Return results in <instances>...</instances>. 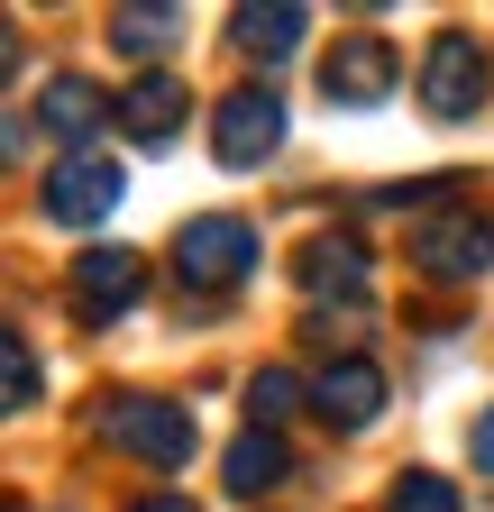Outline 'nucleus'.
I'll use <instances>...</instances> for the list:
<instances>
[{"mask_svg": "<svg viewBox=\"0 0 494 512\" xmlns=\"http://www.w3.org/2000/svg\"><path fill=\"white\" fill-rule=\"evenodd\" d=\"M119 192H129V174H119V156H65V165H46V183H37V202H46V220L55 229H92V220H110L119 211Z\"/></svg>", "mask_w": 494, "mask_h": 512, "instance_id": "39448f33", "label": "nucleus"}, {"mask_svg": "<svg viewBox=\"0 0 494 512\" xmlns=\"http://www.w3.org/2000/svg\"><path fill=\"white\" fill-rule=\"evenodd\" d=\"M302 28H312V19H302L293 0H275V10H257V0H247V10H229V46L257 55V64H284V55L302 46Z\"/></svg>", "mask_w": 494, "mask_h": 512, "instance_id": "4468645a", "label": "nucleus"}, {"mask_svg": "<svg viewBox=\"0 0 494 512\" xmlns=\"http://www.w3.org/2000/svg\"><path fill=\"white\" fill-rule=\"evenodd\" d=\"M284 147V101L266 92V83H238L220 110H211V156L229 165V174H247V165H266Z\"/></svg>", "mask_w": 494, "mask_h": 512, "instance_id": "423d86ee", "label": "nucleus"}, {"mask_svg": "<svg viewBox=\"0 0 494 512\" xmlns=\"http://www.w3.org/2000/svg\"><path fill=\"white\" fill-rule=\"evenodd\" d=\"M293 394H302V384H293L284 366H257V375H247V421H257V430H275V421L293 412Z\"/></svg>", "mask_w": 494, "mask_h": 512, "instance_id": "f3484780", "label": "nucleus"}, {"mask_svg": "<svg viewBox=\"0 0 494 512\" xmlns=\"http://www.w3.org/2000/svg\"><path fill=\"white\" fill-rule=\"evenodd\" d=\"M174 28H183V10H110V46L138 55V64H156L174 46Z\"/></svg>", "mask_w": 494, "mask_h": 512, "instance_id": "2eb2a0df", "label": "nucleus"}, {"mask_svg": "<svg viewBox=\"0 0 494 512\" xmlns=\"http://www.w3.org/2000/svg\"><path fill=\"white\" fill-rule=\"evenodd\" d=\"M284 476H293V458H284V439H275V430H238V439H229V458H220V485H229L238 503L275 494Z\"/></svg>", "mask_w": 494, "mask_h": 512, "instance_id": "ddd939ff", "label": "nucleus"}, {"mask_svg": "<svg viewBox=\"0 0 494 512\" xmlns=\"http://www.w3.org/2000/svg\"><path fill=\"white\" fill-rule=\"evenodd\" d=\"M394 74H403V64H394V37H339L330 55H321V101L330 110H376L385 92H394Z\"/></svg>", "mask_w": 494, "mask_h": 512, "instance_id": "0eeeda50", "label": "nucleus"}, {"mask_svg": "<svg viewBox=\"0 0 494 512\" xmlns=\"http://www.w3.org/2000/svg\"><path fill=\"white\" fill-rule=\"evenodd\" d=\"M467 448H476V467H485V476H494V403H485V421H476V430H467Z\"/></svg>", "mask_w": 494, "mask_h": 512, "instance_id": "6ab92c4d", "label": "nucleus"}, {"mask_svg": "<svg viewBox=\"0 0 494 512\" xmlns=\"http://www.w3.org/2000/svg\"><path fill=\"white\" fill-rule=\"evenodd\" d=\"M412 266L440 275V284H476V275H494V211H476V202H440V211L412 229Z\"/></svg>", "mask_w": 494, "mask_h": 512, "instance_id": "f03ea898", "label": "nucleus"}, {"mask_svg": "<svg viewBox=\"0 0 494 512\" xmlns=\"http://www.w3.org/2000/svg\"><path fill=\"white\" fill-rule=\"evenodd\" d=\"M247 266H257V229H247L238 211H202V220L174 229L183 293H229V284H247Z\"/></svg>", "mask_w": 494, "mask_h": 512, "instance_id": "f257e3e1", "label": "nucleus"}, {"mask_svg": "<svg viewBox=\"0 0 494 512\" xmlns=\"http://www.w3.org/2000/svg\"><path fill=\"white\" fill-rule=\"evenodd\" d=\"M183 110H193V101H183V83H174V74H147V83L119 92V128H129L138 147H174Z\"/></svg>", "mask_w": 494, "mask_h": 512, "instance_id": "f8f14e48", "label": "nucleus"}, {"mask_svg": "<svg viewBox=\"0 0 494 512\" xmlns=\"http://www.w3.org/2000/svg\"><path fill=\"white\" fill-rule=\"evenodd\" d=\"M485 92H494V55H485V37L440 28V37H430V55H421V110H430V119H476Z\"/></svg>", "mask_w": 494, "mask_h": 512, "instance_id": "7ed1b4c3", "label": "nucleus"}, {"mask_svg": "<svg viewBox=\"0 0 494 512\" xmlns=\"http://www.w3.org/2000/svg\"><path fill=\"white\" fill-rule=\"evenodd\" d=\"M0 366H10V412H37V348H28V330L0 339Z\"/></svg>", "mask_w": 494, "mask_h": 512, "instance_id": "a211bd4d", "label": "nucleus"}, {"mask_svg": "<svg viewBox=\"0 0 494 512\" xmlns=\"http://www.w3.org/2000/svg\"><path fill=\"white\" fill-rule=\"evenodd\" d=\"M101 430L129 448V458H147V467H193V412H183V403H156V394H110Z\"/></svg>", "mask_w": 494, "mask_h": 512, "instance_id": "20e7f679", "label": "nucleus"}, {"mask_svg": "<svg viewBox=\"0 0 494 512\" xmlns=\"http://www.w3.org/2000/svg\"><path fill=\"white\" fill-rule=\"evenodd\" d=\"M293 275L312 302H366V238H312Z\"/></svg>", "mask_w": 494, "mask_h": 512, "instance_id": "9b49d317", "label": "nucleus"}, {"mask_svg": "<svg viewBox=\"0 0 494 512\" xmlns=\"http://www.w3.org/2000/svg\"><path fill=\"white\" fill-rule=\"evenodd\" d=\"M138 293H147V266H138L129 247H83L74 256V311L92 320V330H110Z\"/></svg>", "mask_w": 494, "mask_h": 512, "instance_id": "6e6552de", "label": "nucleus"}, {"mask_svg": "<svg viewBox=\"0 0 494 512\" xmlns=\"http://www.w3.org/2000/svg\"><path fill=\"white\" fill-rule=\"evenodd\" d=\"M129 512H202V503H183V494H147V503H129Z\"/></svg>", "mask_w": 494, "mask_h": 512, "instance_id": "aec40b11", "label": "nucleus"}, {"mask_svg": "<svg viewBox=\"0 0 494 512\" xmlns=\"http://www.w3.org/2000/svg\"><path fill=\"white\" fill-rule=\"evenodd\" d=\"M28 110L46 119V138H65L74 156H92V128H101V119H119V101H110L101 83H83V74H55Z\"/></svg>", "mask_w": 494, "mask_h": 512, "instance_id": "9d476101", "label": "nucleus"}, {"mask_svg": "<svg viewBox=\"0 0 494 512\" xmlns=\"http://www.w3.org/2000/svg\"><path fill=\"white\" fill-rule=\"evenodd\" d=\"M385 512H458V485L430 476V467H403V476L385 485Z\"/></svg>", "mask_w": 494, "mask_h": 512, "instance_id": "dca6fc26", "label": "nucleus"}, {"mask_svg": "<svg viewBox=\"0 0 494 512\" xmlns=\"http://www.w3.org/2000/svg\"><path fill=\"white\" fill-rule=\"evenodd\" d=\"M385 394H394V384H385L376 357H330V366L312 375V403H321L330 430H366V421L385 412Z\"/></svg>", "mask_w": 494, "mask_h": 512, "instance_id": "1a4fd4ad", "label": "nucleus"}]
</instances>
